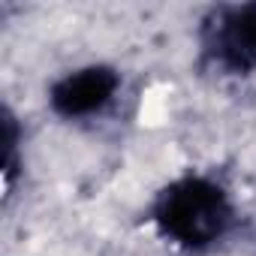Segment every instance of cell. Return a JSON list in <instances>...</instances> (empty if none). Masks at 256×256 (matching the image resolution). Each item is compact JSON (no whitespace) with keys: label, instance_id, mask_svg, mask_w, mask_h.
I'll list each match as a JSON object with an SVG mask.
<instances>
[{"label":"cell","instance_id":"1","mask_svg":"<svg viewBox=\"0 0 256 256\" xmlns=\"http://www.w3.org/2000/svg\"><path fill=\"white\" fill-rule=\"evenodd\" d=\"M154 220L172 241L184 247H205L226 232L232 220V205L223 187H217L214 181L181 178L160 196Z\"/></svg>","mask_w":256,"mask_h":256},{"label":"cell","instance_id":"2","mask_svg":"<svg viewBox=\"0 0 256 256\" xmlns=\"http://www.w3.org/2000/svg\"><path fill=\"white\" fill-rule=\"evenodd\" d=\"M118 84L120 78L112 66H84L54 82L48 102L60 118H84L106 108L118 94Z\"/></svg>","mask_w":256,"mask_h":256},{"label":"cell","instance_id":"3","mask_svg":"<svg viewBox=\"0 0 256 256\" xmlns=\"http://www.w3.org/2000/svg\"><path fill=\"white\" fill-rule=\"evenodd\" d=\"M214 54L232 72L256 70V4L232 6L220 16L214 34Z\"/></svg>","mask_w":256,"mask_h":256}]
</instances>
